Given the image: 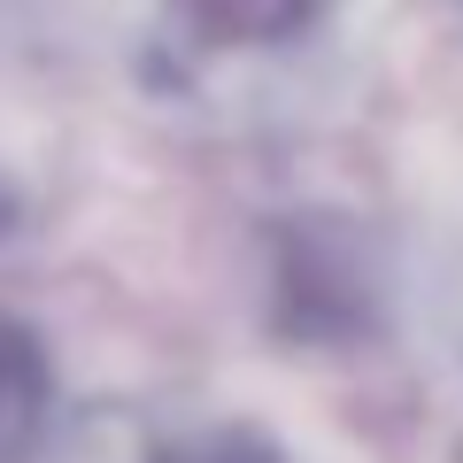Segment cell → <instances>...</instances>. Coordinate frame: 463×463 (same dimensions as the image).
Listing matches in <instances>:
<instances>
[{"mask_svg":"<svg viewBox=\"0 0 463 463\" xmlns=\"http://www.w3.org/2000/svg\"><path fill=\"white\" fill-rule=\"evenodd\" d=\"M325 0H170V24L201 54H248V47H294Z\"/></svg>","mask_w":463,"mask_h":463,"instance_id":"cell-1","label":"cell"},{"mask_svg":"<svg viewBox=\"0 0 463 463\" xmlns=\"http://www.w3.org/2000/svg\"><path fill=\"white\" fill-rule=\"evenodd\" d=\"M54 425V371L32 325L0 317V463H24Z\"/></svg>","mask_w":463,"mask_h":463,"instance_id":"cell-2","label":"cell"},{"mask_svg":"<svg viewBox=\"0 0 463 463\" xmlns=\"http://www.w3.org/2000/svg\"><path fill=\"white\" fill-rule=\"evenodd\" d=\"M16 232V185H8V170H0V240Z\"/></svg>","mask_w":463,"mask_h":463,"instance_id":"cell-4","label":"cell"},{"mask_svg":"<svg viewBox=\"0 0 463 463\" xmlns=\"http://www.w3.org/2000/svg\"><path fill=\"white\" fill-rule=\"evenodd\" d=\"M147 463H286V448L263 425H248V417H209V425L170 432Z\"/></svg>","mask_w":463,"mask_h":463,"instance_id":"cell-3","label":"cell"}]
</instances>
